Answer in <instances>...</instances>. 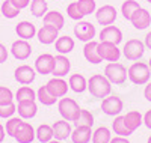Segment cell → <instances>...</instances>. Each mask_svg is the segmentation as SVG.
<instances>
[{
  "mask_svg": "<svg viewBox=\"0 0 151 143\" xmlns=\"http://www.w3.org/2000/svg\"><path fill=\"white\" fill-rule=\"evenodd\" d=\"M83 56H85V59L88 62L94 63V65H98L100 62H103V59L100 57V53H98V42L94 41V39L85 44V47H83Z\"/></svg>",
  "mask_w": 151,
  "mask_h": 143,
  "instance_id": "21",
  "label": "cell"
},
{
  "mask_svg": "<svg viewBox=\"0 0 151 143\" xmlns=\"http://www.w3.org/2000/svg\"><path fill=\"white\" fill-rule=\"evenodd\" d=\"M35 136L41 143H48L50 140H53V127L47 125V124H42V125H40L36 128Z\"/></svg>",
  "mask_w": 151,
  "mask_h": 143,
  "instance_id": "30",
  "label": "cell"
},
{
  "mask_svg": "<svg viewBox=\"0 0 151 143\" xmlns=\"http://www.w3.org/2000/svg\"><path fill=\"white\" fill-rule=\"evenodd\" d=\"M148 143H151V136H150V137H148Z\"/></svg>",
  "mask_w": 151,
  "mask_h": 143,
  "instance_id": "51",
  "label": "cell"
},
{
  "mask_svg": "<svg viewBox=\"0 0 151 143\" xmlns=\"http://www.w3.org/2000/svg\"><path fill=\"white\" fill-rule=\"evenodd\" d=\"M15 98L17 101H35L36 99V92L30 87V86H21L17 94H15Z\"/></svg>",
  "mask_w": 151,
  "mask_h": 143,
  "instance_id": "35",
  "label": "cell"
},
{
  "mask_svg": "<svg viewBox=\"0 0 151 143\" xmlns=\"http://www.w3.org/2000/svg\"><path fill=\"white\" fill-rule=\"evenodd\" d=\"M30 12L36 18H42L48 12V5L45 0H30Z\"/></svg>",
  "mask_w": 151,
  "mask_h": 143,
  "instance_id": "31",
  "label": "cell"
},
{
  "mask_svg": "<svg viewBox=\"0 0 151 143\" xmlns=\"http://www.w3.org/2000/svg\"><path fill=\"white\" fill-rule=\"evenodd\" d=\"M24 119H21V118H9L8 119V122H6V125H5V131H6V134L8 136H11V137H14V134H15V131L18 129V127L21 125V122H23Z\"/></svg>",
  "mask_w": 151,
  "mask_h": 143,
  "instance_id": "38",
  "label": "cell"
},
{
  "mask_svg": "<svg viewBox=\"0 0 151 143\" xmlns=\"http://www.w3.org/2000/svg\"><path fill=\"white\" fill-rule=\"evenodd\" d=\"M100 41H107V42H113V44H121L122 41V32L116 26H106L103 27V30L100 32Z\"/></svg>",
  "mask_w": 151,
  "mask_h": 143,
  "instance_id": "18",
  "label": "cell"
},
{
  "mask_svg": "<svg viewBox=\"0 0 151 143\" xmlns=\"http://www.w3.org/2000/svg\"><path fill=\"white\" fill-rule=\"evenodd\" d=\"M127 77L133 84H139V86L147 84L150 82V77H151V71H150L148 63H144V62L132 63L130 68L127 69Z\"/></svg>",
  "mask_w": 151,
  "mask_h": 143,
  "instance_id": "2",
  "label": "cell"
},
{
  "mask_svg": "<svg viewBox=\"0 0 151 143\" xmlns=\"http://www.w3.org/2000/svg\"><path fill=\"white\" fill-rule=\"evenodd\" d=\"M70 69H71V62L65 54L55 56V65H53V71H52L53 77H62L64 79L70 72Z\"/></svg>",
  "mask_w": 151,
  "mask_h": 143,
  "instance_id": "17",
  "label": "cell"
},
{
  "mask_svg": "<svg viewBox=\"0 0 151 143\" xmlns=\"http://www.w3.org/2000/svg\"><path fill=\"white\" fill-rule=\"evenodd\" d=\"M48 143H62V142H60V140H56V139H55V140H50Z\"/></svg>",
  "mask_w": 151,
  "mask_h": 143,
  "instance_id": "49",
  "label": "cell"
},
{
  "mask_svg": "<svg viewBox=\"0 0 151 143\" xmlns=\"http://www.w3.org/2000/svg\"><path fill=\"white\" fill-rule=\"evenodd\" d=\"M95 26L89 21H77V24L74 26V36L77 38L79 41H83V42H89L95 38Z\"/></svg>",
  "mask_w": 151,
  "mask_h": 143,
  "instance_id": "6",
  "label": "cell"
},
{
  "mask_svg": "<svg viewBox=\"0 0 151 143\" xmlns=\"http://www.w3.org/2000/svg\"><path fill=\"white\" fill-rule=\"evenodd\" d=\"M88 90L91 92L94 98L103 99L112 94V83L106 79L103 74H94L88 80Z\"/></svg>",
  "mask_w": 151,
  "mask_h": 143,
  "instance_id": "1",
  "label": "cell"
},
{
  "mask_svg": "<svg viewBox=\"0 0 151 143\" xmlns=\"http://www.w3.org/2000/svg\"><path fill=\"white\" fill-rule=\"evenodd\" d=\"M77 6L82 11L83 15H91L97 11L95 0H77Z\"/></svg>",
  "mask_w": 151,
  "mask_h": 143,
  "instance_id": "37",
  "label": "cell"
},
{
  "mask_svg": "<svg viewBox=\"0 0 151 143\" xmlns=\"http://www.w3.org/2000/svg\"><path fill=\"white\" fill-rule=\"evenodd\" d=\"M11 2L20 9H24V8H27L30 5V0H11Z\"/></svg>",
  "mask_w": 151,
  "mask_h": 143,
  "instance_id": "43",
  "label": "cell"
},
{
  "mask_svg": "<svg viewBox=\"0 0 151 143\" xmlns=\"http://www.w3.org/2000/svg\"><path fill=\"white\" fill-rule=\"evenodd\" d=\"M11 54L17 60H26L32 54V45L26 39H17L11 45Z\"/></svg>",
  "mask_w": 151,
  "mask_h": 143,
  "instance_id": "11",
  "label": "cell"
},
{
  "mask_svg": "<svg viewBox=\"0 0 151 143\" xmlns=\"http://www.w3.org/2000/svg\"><path fill=\"white\" fill-rule=\"evenodd\" d=\"M58 110H59V114L62 116V119H65L68 122H74L76 119L79 118L82 109L79 107V104L76 102L73 98L64 97V98H60L59 102H58Z\"/></svg>",
  "mask_w": 151,
  "mask_h": 143,
  "instance_id": "3",
  "label": "cell"
},
{
  "mask_svg": "<svg viewBox=\"0 0 151 143\" xmlns=\"http://www.w3.org/2000/svg\"><path fill=\"white\" fill-rule=\"evenodd\" d=\"M124 122H125V125H127V128L130 129V131L134 133L136 129L144 124V118H142V114L139 112L132 110L127 114H124Z\"/></svg>",
  "mask_w": 151,
  "mask_h": 143,
  "instance_id": "27",
  "label": "cell"
},
{
  "mask_svg": "<svg viewBox=\"0 0 151 143\" xmlns=\"http://www.w3.org/2000/svg\"><path fill=\"white\" fill-rule=\"evenodd\" d=\"M42 21H44V24L52 26V27H55L58 30L64 29V26H65V18L59 11H48L42 17Z\"/></svg>",
  "mask_w": 151,
  "mask_h": 143,
  "instance_id": "23",
  "label": "cell"
},
{
  "mask_svg": "<svg viewBox=\"0 0 151 143\" xmlns=\"http://www.w3.org/2000/svg\"><path fill=\"white\" fill-rule=\"evenodd\" d=\"M74 47H76V42H74V39L71 36H68V35H64V36H59L58 39H56V42H55V48H56V51L59 54H68V53H71V51L74 50Z\"/></svg>",
  "mask_w": 151,
  "mask_h": 143,
  "instance_id": "24",
  "label": "cell"
},
{
  "mask_svg": "<svg viewBox=\"0 0 151 143\" xmlns=\"http://www.w3.org/2000/svg\"><path fill=\"white\" fill-rule=\"evenodd\" d=\"M14 79L20 84L27 86V84H30V83L35 82L36 71H35V68L30 66V65H20V66H17L15 71H14Z\"/></svg>",
  "mask_w": 151,
  "mask_h": 143,
  "instance_id": "10",
  "label": "cell"
},
{
  "mask_svg": "<svg viewBox=\"0 0 151 143\" xmlns=\"http://www.w3.org/2000/svg\"><path fill=\"white\" fill-rule=\"evenodd\" d=\"M148 66H150V71H151V57H150V60H148Z\"/></svg>",
  "mask_w": 151,
  "mask_h": 143,
  "instance_id": "50",
  "label": "cell"
},
{
  "mask_svg": "<svg viewBox=\"0 0 151 143\" xmlns=\"http://www.w3.org/2000/svg\"><path fill=\"white\" fill-rule=\"evenodd\" d=\"M147 2H148V3H151V0H147Z\"/></svg>",
  "mask_w": 151,
  "mask_h": 143,
  "instance_id": "52",
  "label": "cell"
},
{
  "mask_svg": "<svg viewBox=\"0 0 151 143\" xmlns=\"http://www.w3.org/2000/svg\"><path fill=\"white\" fill-rule=\"evenodd\" d=\"M20 8H17L14 3L11 2V0H5V2L2 3V6H0V14H2L3 17L12 20V18H15L18 14H20Z\"/></svg>",
  "mask_w": 151,
  "mask_h": 143,
  "instance_id": "34",
  "label": "cell"
},
{
  "mask_svg": "<svg viewBox=\"0 0 151 143\" xmlns=\"http://www.w3.org/2000/svg\"><path fill=\"white\" fill-rule=\"evenodd\" d=\"M68 86H70V89L73 90V92L83 94L88 89V80L82 74H71L70 79H68Z\"/></svg>",
  "mask_w": 151,
  "mask_h": 143,
  "instance_id": "25",
  "label": "cell"
},
{
  "mask_svg": "<svg viewBox=\"0 0 151 143\" xmlns=\"http://www.w3.org/2000/svg\"><path fill=\"white\" fill-rule=\"evenodd\" d=\"M98 53H100V57L107 62H118L121 57V50L118 48V45L107 41L98 42Z\"/></svg>",
  "mask_w": 151,
  "mask_h": 143,
  "instance_id": "7",
  "label": "cell"
},
{
  "mask_svg": "<svg viewBox=\"0 0 151 143\" xmlns=\"http://www.w3.org/2000/svg\"><path fill=\"white\" fill-rule=\"evenodd\" d=\"M17 112V106L14 102H9V104H3L0 106V118L3 119H9L14 116V113Z\"/></svg>",
  "mask_w": 151,
  "mask_h": 143,
  "instance_id": "40",
  "label": "cell"
},
{
  "mask_svg": "<svg viewBox=\"0 0 151 143\" xmlns=\"http://www.w3.org/2000/svg\"><path fill=\"white\" fill-rule=\"evenodd\" d=\"M104 75L112 84L121 86L127 80V68L119 62H110L104 68Z\"/></svg>",
  "mask_w": 151,
  "mask_h": 143,
  "instance_id": "4",
  "label": "cell"
},
{
  "mask_svg": "<svg viewBox=\"0 0 151 143\" xmlns=\"http://www.w3.org/2000/svg\"><path fill=\"white\" fill-rule=\"evenodd\" d=\"M5 133H6V131H5V127L0 124V143L5 140Z\"/></svg>",
  "mask_w": 151,
  "mask_h": 143,
  "instance_id": "48",
  "label": "cell"
},
{
  "mask_svg": "<svg viewBox=\"0 0 151 143\" xmlns=\"http://www.w3.org/2000/svg\"><path fill=\"white\" fill-rule=\"evenodd\" d=\"M112 139V133L107 127H98L92 133V143H109Z\"/></svg>",
  "mask_w": 151,
  "mask_h": 143,
  "instance_id": "33",
  "label": "cell"
},
{
  "mask_svg": "<svg viewBox=\"0 0 151 143\" xmlns=\"http://www.w3.org/2000/svg\"><path fill=\"white\" fill-rule=\"evenodd\" d=\"M67 15L71 18V20H74V21H80L85 15L82 14V11L79 9V6H77V2H73V3H70L68 6H67Z\"/></svg>",
  "mask_w": 151,
  "mask_h": 143,
  "instance_id": "39",
  "label": "cell"
},
{
  "mask_svg": "<svg viewBox=\"0 0 151 143\" xmlns=\"http://www.w3.org/2000/svg\"><path fill=\"white\" fill-rule=\"evenodd\" d=\"M17 112L21 119H32L36 116L38 106L35 104V101H20L17 106Z\"/></svg>",
  "mask_w": 151,
  "mask_h": 143,
  "instance_id": "22",
  "label": "cell"
},
{
  "mask_svg": "<svg viewBox=\"0 0 151 143\" xmlns=\"http://www.w3.org/2000/svg\"><path fill=\"white\" fill-rule=\"evenodd\" d=\"M145 44L141 41V39H136V38H133V39H129L127 42L124 44L122 47V54L125 59L129 60H139L144 53H145Z\"/></svg>",
  "mask_w": 151,
  "mask_h": 143,
  "instance_id": "5",
  "label": "cell"
},
{
  "mask_svg": "<svg viewBox=\"0 0 151 143\" xmlns=\"http://www.w3.org/2000/svg\"><path fill=\"white\" fill-rule=\"evenodd\" d=\"M53 137L56 140H67L68 137H71V133H73V129H71V125L68 121L65 119H60V121H56L53 125Z\"/></svg>",
  "mask_w": 151,
  "mask_h": 143,
  "instance_id": "19",
  "label": "cell"
},
{
  "mask_svg": "<svg viewBox=\"0 0 151 143\" xmlns=\"http://www.w3.org/2000/svg\"><path fill=\"white\" fill-rule=\"evenodd\" d=\"M144 44H145V47H147V48H150V50H151V32H148V33H147V36H145V42H144Z\"/></svg>",
  "mask_w": 151,
  "mask_h": 143,
  "instance_id": "47",
  "label": "cell"
},
{
  "mask_svg": "<svg viewBox=\"0 0 151 143\" xmlns=\"http://www.w3.org/2000/svg\"><path fill=\"white\" fill-rule=\"evenodd\" d=\"M36 27H35V24L30 23V21H20L17 26H15V33L18 35L20 39H32V38L36 36Z\"/></svg>",
  "mask_w": 151,
  "mask_h": 143,
  "instance_id": "20",
  "label": "cell"
},
{
  "mask_svg": "<svg viewBox=\"0 0 151 143\" xmlns=\"http://www.w3.org/2000/svg\"><path fill=\"white\" fill-rule=\"evenodd\" d=\"M139 8H141L139 2H136V0H125V2H122V5H121V14L127 21H130L132 17L134 15V12Z\"/></svg>",
  "mask_w": 151,
  "mask_h": 143,
  "instance_id": "29",
  "label": "cell"
},
{
  "mask_svg": "<svg viewBox=\"0 0 151 143\" xmlns=\"http://www.w3.org/2000/svg\"><path fill=\"white\" fill-rule=\"evenodd\" d=\"M122 109H124V102L119 97L109 95V97L103 98V101H101V110L107 116H118L122 112Z\"/></svg>",
  "mask_w": 151,
  "mask_h": 143,
  "instance_id": "9",
  "label": "cell"
},
{
  "mask_svg": "<svg viewBox=\"0 0 151 143\" xmlns=\"http://www.w3.org/2000/svg\"><path fill=\"white\" fill-rule=\"evenodd\" d=\"M74 125L76 127H89L92 128L94 125V114L88 110H80V114L79 118L74 121Z\"/></svg>",
  "mask_w": 151,
  "mask_h": 143,
  "instance_id": "36",
  "label": "cell"
},
{
  "mask_svg": "<svg viewBox=\"0 0 151 143\" xmlns=\"http://www.w3.org/2000/svg\"><path fill=\"white\" fill-rule=\"evenodd\" d=\"M36 38H38V41H40L41 44H44V45L55 44L56 39L59 38V30L55 29V27H52V26L44 24L41 29H38V32H36Z\"/></svg>",
  "mask_w": 151,
  "mask_h": 143,
  "instance_id": "15",
  "label": "cell"
},
{
  "mask_svg": "<svg viewBox=\"0 0 151 143\" xmlns=\"http://www.w3.org/2000/svg\"><path fill=\"white\" fill-rule=\"evenodd\" d=\"M53 65H55V56H52L50 53H42L35 60V71L41 75L52 74Z\"/></svg>",
  "mask_w": 151,
  "mask_h": 143,
  "instance_id": "13",
  "label": "cell"
},
{
  "mask_svg": "<svg viewBox=\"0 0 151 143\" xmlns=\"http://www.w3.org/2000/svg\"><path fill=\"white\" fill-rule=\"evenodd\" d=\"M112 129H113V133H115L116 136H122V137H129V136L133 134L130 129L127 128V125H125L124 116H119V114L115 116V119H113V122H112Z\"/></svg>",
  "mask_w": 151,
  "mask_h": 143,
  "instance_id": "28",
  "label": "cell"
},
{
  "mask_svg": "<svg viewBox=\"0 0 151 143\" xmlns=\"http://www.w3.org/2000/svg\"><path fill=\"white\" fill-rule=\"evenodd\" d=\"M12 99H14L12 90L9 87H6V86H0V106L12 102Z\"/></svg>",
  "mask_w": 151,
  "mask_h": 143,
  "instance_id": "41",
  "label": "cell"
},
{
  "mask_svg": "<svg viewBox=\"0 0 151 143\" xmlns=\"http://www.w3.org/2000/svg\"><path fill=\"white\" fill-rule=\"evenodd\" d=\"M144 124L148 129H151V110H148L145 114H144Z\"/></svg>",
  "mask_w": 151,
  "mask_h": 143,
  "instance_id": "44",
  "label": "cell"
},
{
  "mask_svg": "<svg viewBox=\"0 0 151 143\" xmlns=\"http://www.w3.org/2000/svg\"><path fill=\"white\" fill-rule=\"evenodd\" d=\"M47 89H48V92L52 94L53 97L56 98H64L67 97V92H68V83L62 79V77H53V79H50L47 82Z\"/></svg>",
  "mask_w": 151,
  "mask_h": 143,
  "instance_id": "12",
  "label": "cell"
},
{
  "mask_svg": "<svg viewBox=\"0 0 151 143\" xmlns=\"http://www.w3.org/2000/svg\"><path fill=\"white\" fill-rule=\"evenodd\" d=\"M36 98H38V101H40L42 106H53V104L59 99V98L53 97L52 94L48 92L47 86H41L40 89L36 90Z\"/></svg>",
  "mask_w": 151,
  "mask_h": 143,
  "instance_id": "32",
  "label": "cell"
},
{
  "mask_svg": "<svg viewBox=\"0 0 151 143\" xmlns=\"http://www.w3.org/2000/svg\"><path fill=\"white\" fill-rule=\"evenodd\" d=\"M8 56H9V51H8V48L0 42V63H3V62H6L8 60Z\"/></svg>",
  "mask_w": 151,
  "mask_h": 143,
  "instance_id": "42",
  "label": "cell"
},
{
  "mask_svg": "<svg viewBox=\"0 0 151 143\" xmlns=\"http://www.w3.org/2000/svg\"><path fill=\"white\" fill-rule=\"evenodd\" d=\"M35 129L33 127L29 124V122H21V125L18 127V129L14 134V139L18 142V143H32L35 140Z\"/></svg>",
  "mask_w": 151,
  "mask_h": 143,
  "instance_id": "16",
  "label": "cell"
},
{
  "mask_svg": "<svg viewBox=\"0 0 151 143\" xmlns=\"http://www.w3.org/2000/svg\"><path fill=\"white\" fill-rule=\"evenodd\" d=\"M118 17V12L115 9V6H112V5H103L101 8H98L95 11V18H97V23L100 26H110L115 23Z\"/></svg>",
  "mask_w": 151,
  "mask_h": 143,
  "instance_id": "8",
  "label": "cell"
},
{
  "mask_svg": "<svg viewBox=\"0 0 151 143\" xmlns=\"http://www.w3.org/2000/svg\"><path fill=\"white\" fill-rule=\"evenodd\" d=\"M132 24H133V27L137 29V30H145L148 26L151 24V12L145 8H139L136 12H134V15L132 17Z\"/></svg>",
  "mask_w": 151,
  "mask_h": 143,
  "instance_id": "14",
  "label": "cell"
},
{
  "mask_svg": "<svg viewBox=\"0 0 151 143\" xmlns=\"http://www.w3.org/2000/svg\"><path fill=\"white\" fill-rule=\"evenodd\" d=\"M144 97L147 98V101L151 102V82H148L147 86H145V89H144Z\"/></svg>",
  "mask_w": 151,
  "mask_h": 143,
  "instance_id": "45",
  "label": "cell"
},
{
  "mask_svg": "<svg viewBox=\"0 0 151 143\" xmlns=\"http://www.w3.org/2000/svg\"><path fill=\"white\" fill-rule=\"evenodd\" d=\"M109 143H130L127 140V137H122V136H116V137H112Z\"/></svg>",
  "mask_w": 151,
  "mask_h": 143,
  "instance_id": "46",
  "label": "cell"
},
{
  "mask_svg": "<svg viewBox=\"0 0 151 143\" xmlns=\"http://www.w3.org/2000/svg\"><path fill=\"white\" fill-rule=\"evenodd\" d=\"M0 20H2V14H0Z\"/></svg>",
  "mask_w": 151,
  "mask_h": 143,
  "instance_id": "53",
  "label": "cell"
},
{
  "mask_svg": "<svg viewBox=\"0 0 151 143\" xmlns=\"http://www.w3.org/2000/svg\"><path fill=\"white\" fill-rule=\"evenodd\" d=\"M92 139V131L89 127H76L71 133L73 143H89Z\"/></svg>",
  "mask_w": 151,
  "mask_h": 143,
  "instance_id": "26",
  "label": "cell"
}]
</instances>
